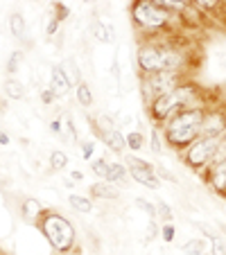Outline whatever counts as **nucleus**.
Instances as JSON below:
<instances>
[{"mask_svg":"<svg viewBox=\"0 0 226 255\" xmlns=\"http://www.w3.org/2000/svg\"><path fill=\"white\" fill-rule=\"evenodd\" d=\"M138 63L143 70L152 72H177V68L183 63V57L172 48H154L147 45L138 52Z\"/></svg>","mask_w":226,"mask_h":255,"instance_id":"f257e3e1","label":"nucleus"},{"mask_svg":"<svg viewBox=\"0 0 226 255\" xmlns=\"http://www.w3.org/2000/svg\"><path fill=\"white\" fill-rule=\"evenodd\" d=\"M206 113L202 109H188V111L179 113L168 127V140L172 144H186L199 133L202 122Z\"/></svg>","mask_w":226,"mask_h":255,"instance_id":"f03ea898","label":"nucleus"},{"mask_svg":"<svg viewBox=\"0 0 226 255\" xmlns=\"http://www.w3.org/2000/svg\"><path fill=\"white\" fill-rule=\"evenodd\" d=\"M43 233L57 251H68L72 246V242H75V231H72V226L63 217H57V215H50L43 222Z\"/></svg>","mask_w":226,"mask_h":255,"instance_id":"7ed1b4c3","label":"nucleus"},{"mask_svg":"<svg viewBox=\"0 0 226 255\" xmlns=\"http://www.w3.org/2000/svg\"><path fill=\"white\" fill-rule=\"evenodd\" d=\"M195 88L193 86H179L177 91L168 93V95L159 97V100L154 102V116L156 118H168L172 111H177V109H181L183 104H188V102L195 97Z\"/></svg>","mask_w":226,"mask_h":255,"instance_id":"20e7f679","label":"nucleus"},{"mask_svg":"<svg viewBox=\"0 0 226 255\" xmlns=\"http://www.w3.org/2000/svg\"><path fill=\"white\" fill-rule=\"evenodd\" d=\"M134 18L143 27H159L168 20V11L165 7H159V2H136Z\"/></svg>","mask_w":226,"mask_h":255,"instance_id":"39448f33","label":"nucleus"},{"mask_svg":"<svg viewBox=\"0 0 226 255\" xmlns=\"http://www.w3.org/2000/svg\"><path fill=\"white\" fill-rule=\"evenodd\" d=\"M220 142H222V138H199L188 149V163L195 165V167H202V165L211 163Z\"/></svg>","mask_w":226,"mask_h":255,"instance_id":"423d86ee","label":"nucleus"},{"mask_svg":"<svg viewBox=\"0 0 226 255\" xmlns=\"http://www.w3.org/2000/svg\"><path fill=\"white\" fill-rule=\"evenodd\" d=\"M177 88H179L177 72H156V75L147 77V82H145V91H147L149 95H154L156 100L172 91H177Z\"/></svg>","mask_w":226,"mask_h":255,"instance_id":"0eeeda50","label":"nucleus"},{"mask_svg":"<svg viewBox=\"0 0 226 255\" xmlns=\"http://www.w3.org/2000/svg\"><path fill=\"white\" fill-rule=\"evenodd\" d=\"M222 133H226V113H206L199 129V138H222Z\"/></svg>","mask_w":226,"mask_h":255,"instance_id":"6e6552de","label":"nucleus"},{"mask_svg":"<svg viewBox=\"0 0 226 255\" xmlns=\"http://www.w3.org/2000/svg\"><path fill=\"white\" fill-rule=\"evenodd\" d=\"M127 163L131 165V176H134L138 183H145L147 188H152V190L159 188V178L152 174V165H149V163L134 158V156H129V158H127Z\"/></svg>","mask_w":226,"mask_h":255,"instance_id":"1a4fd4ad","label":"nucleus"},{"mask_svg":"<svg viewBox=\"0 0 226 255\" xmlns=\"http://www.w3.org/2000/svg\"><path fill=\"white\" fill-rule=\"evenodd\" d=\"M68 91H70V82H68L63 68L57 66L52 70V93L59 97H63V95H68Z\"/></svg>","mask_w":226,"mask_h":255,"instance_id":"9d476101","label":"nucleus"},{"mask_svg":"<svg viewBox=\"0 0 226 255\" xmlns=\"http://www.w3.org/2000/svg\"><path fill=\"white\" fill-rule=\"evenodd\" d=\"M211 185L217 192H226V163L211 167Z\"/></svg>","mask_w":226,"mask_h":255,"instance_id":"9b49d317","label":"nucleus"},{"mask_svg":"<svg viewBox=\"0 0 226 255\" xmlns=\"http://www.w3.org/2000/svg\"><path fill=\"white\" fill-rule=\"evenodd\" d=\"M104 142L109 144V149H113V151H122V149H125V144H127V140L122 138L120 131L113 129V131H109V133H104Z\"/></svg>","mask_w":226,"mask_h":255,"instance_id":"f8f14e48","label":"nucleus"},{"mask_svg":"<svg viewBox=\"0 0 226 255\" xmlns=\"http://www.w3.org/2000/svg\"><path fill=\"white\" fill-rule=\"evenodd\" d=\"M91 192L100 199H118L120 197V190L113 188V185H104V183H95Z\"/></svg>","mask_w":226,"mask_h":255,"instance_id":"ddd939ff","label":"nucleus"},{"mask_svg":"<svg viewBox=\"0 0 226 255\" xmlns=\"http://www.w3.org/2000/svg\"><path fill=\"white\" fill-rule=\"evenodd\" d=\"M9 27H11V34H14L16 39H23L25 36V18L20 14H11L9 16Z\"/></svg>","mask_w":226,"mask_h":255,"instance_id":"4468645a","label":"nucleus"},{"mask_svg":"<svg viewBox=\"0 0 226 255\" xmlns=\"http://www.w3.org/2000/svg\"><path fill=\"white\" fill-rule=\"evenodd\" d=\"M5 95L11 97V100H23V97H25V88L20 86L16 79H7V82H5Z\"/></svg>","mask_w":226,"mask_h":255,"instance_id":"2eb2a0df","label":"nucleus"},{"mask_svg":"<svg viewBox=\"0 0 226 255\" xmlns=\"http://www.w3.org/2000/svg\"><path fill=\"white\" fill-rule=\"evenodd\" d=\"M63 72H66V77L70 84H79V79H82V75H79V68L77 63H75V59H66V63H63Z\"/></svg>","mask_w":226,"mask_h":255,"instance_id":"dca6fc26","label":"nucleus"},{"mask_svg":"<svg viewBox=\"0 0 226 255\" xmlns=\"http://www.w3.org/2000/svg\"><path fill=\"white\" fill-rule=\"evenodd\" d=\"M106 178H109L111 183H120V181H125V167L118 165V163H111L109 172H106Z\"/></svg>","mask_w":226,"mask_h":255,"instance_id":"f3484780","label":"nucleus"},{"mask_svg":"<svg viewBox=\"0 0 226 255\" xmlns=\"http://www.w3.org/2000/svg\"><path fill=\"white\" fill-rule=\"evenodd\" d=\"M91 34L95 36V41H102V43H106V41H109V29H106V23L95 20V23L91 25Z\"/></svg>","mask_w":226,"mask_h":255,"instance_id":"a211bd4d","label":"nucleus"},{"mask_svg":"<svg viewBox=\"0 0 226 255\" xmlns=\"http://www.w3.org/2000/svg\"><path fill=\"white\" fill-rule=\"evenodd\" d=\"M204 251H206V242L204 240H193L183 246V253L186 255H202Z\"/></svg>","mask_w":226,"mask_h":255,"instance_id":"6ab92c4d","label":"nucleus"},{"mask_svg":"<svg viewBox=\"0 0 226 255\" xmlns=\"http://www.w3.org/2000/svg\"><path fill=\"white\" fill-rule=\"evenodd\" d=\"M70 206L75 208L77 212H91L93 210V203L88 201V199H84V197H77V194H72L70 197Z\"/></svg>","mask_w":226,"mask_h":255,"instance_id":"aec40b11","label":"nucleus"},{"mask_svg":"<svg viewBox=\"0 0 226 255\" xmlns=\"http://www.w3.org/2000/svg\"><path fill=\"white\" fill-rule=\"evenodd\" d=\"M77 102L82 106H91L93 104V95H91V88L86 84H79L77 86Z\"/></svg>","mask_w":226,"mask_h":255,"instance_id":"412c9836","label":"nucleus"},{"mask_svg":"<svg viewBox=\"0 0 226 255\" xmlns=\"http://www.w3.org/2000/svg\"><path fill=\"white\" fill-rule=\"evenodd\" d=\"M50 163H52V167H54V169H61V167H66L68 156L63 154V151H54V154L50 156Z\"/></svg>","mask_w":226,"mask_h":255,"instance_id":"4be33fe9","label":"nucleus"},{"mask_svg":"<svg viewBox=\"0 0 226 255\" xmlns=\"http://www.w3.org/2000/svg\"><path fill=\"white\" fill-rule=\"evenodd\" d=\"M127 144H129V149H140V147H143V135H140L138 131L127 133Z\"/></svg>","mask_w":226,"mask_h":255,"instance_id":"5701e85b","label":"nucleus"},{"mask_svg":"<svg viewBox=\"0 0 226 255\" xmlns=\"http://www.w3.org/2000/svg\"><path fill=\"white\" fill-rule=\"evenodd\" d=\"M211 240H213V255H226L224 240H222V237H217V235H213Z\"/></svg>","mask_w":226,"mask_h":255,"instance_id":"b1692460","label":"nucleus"},{"mask_svg":"<svg viewBox=\"0 0 226 255\" xmlns=\"http://www.w3.org/2000/svg\"><path fill=\"white\" fill-rule=\"evenodd\" d=\"M39 212V203L34 201V199H29V201H25V206H23V215L27 217V219H32L34 215Z\"/></svg>","mask_w":226,"mask_h":255,"instance_id":"393cba45","label":"nucleus"},{"mask_svg":"<svg viewBox=\"0 0 226 255\" xmlns=\"http://www.w3.org/2000/svg\"><path fill=\"white\" fill-rule=\"evenodd\" d=\"M159 215H161V219H163V222H172V210H170L168 203H163V201L159 203Z\"/></svg>","mask_w":226,"mask_h":255,"instance_id":"a878e982","label":"nucleus"},{"mask_svg":"<svg viewBox=\"0 0 226 255\" xmlns=\"http://www.w3.org/2000/svg\"><path fill=\"white\" fill-rule=\"evenodd\" d=\"M136 203H138V208H140V210H145L149 217H154V215H156L154 206H152V203H149V201H145V199H136Z\"/></svg>","mask_w":226,"mask_h":255,"instance_id":"bb28decb","label":"nucleus"},{"mask_svg":"<svg viewBox=\"0 0 226 255\" xmlns=\"http://www.w3.org/2000/svg\"><path fill=\"white\" fill-rule=\"evenodd\" d=\"M93 172L106 178V172H109V165H106L104 160H95V163H93Z\"/></svg>","mask_w":226,"mask_h":255,"instance_id":"cd10ccee","label":"nucleus"},{"mask_svg":"<svg viewBox=\"0 0 226 255\" xmlns=\"http://www.w3.org/2000/svg\"><path fill=\"white\" fill-rule=\"evenodd\" d=\"M93 151H95V144H93L91 140H86V142H82V154H84V158H91V156H93Z\"/></svg>","mask_w":226,"mask_h":255,"instance_id":"c85d7f7f","label":"nucleus"},{"mask_svg":"<svg viewBox=\"0 0 226 255\" xmlns=\"http://www.w3.org/2000/svg\"><path fill=\"white\" fill-rule=\"evenodd\" d=\"M152 151L161 154V140H159V131H152Z\"/></svg>","mask_w":226,"mask_h":255,"instance_id":"c756f323","label":"nucleus"},{"mask_svg":"<svg viewBox=\"0 0 226 255\" xmlns=\"http://www.w3.org/2000/svg\"><path fill=\"white\" fill-rule=\"evenodd\" d=\"M18 59H20V52H14V54H11L9 63H7V70L14 72V70H16V63H18Z\"/></svg>","mask_w":226,"mask_h":255,"instance_id":"7c9ffc66","label":"nucleus"},{"mask_svg":"<svg viewBox=\"0 0 226 255\" xmlns=\"http://www.w3.org/2000/svg\"><path fill=\"white\" fill-rule=\"evenodd\" d=\"M163 237H165V242H172V237H174V228L170 226V224L163 228Z\"/></svg>","mask_w":226,"mask_h":255,"instance_id":"2f4dec72","label":"nucleus"},{"mask_svg":"<svg viewBox=\"0 0 226 255\" xmlns=\"http://www.w3.org/2000/svg\"><path fill=\"white\" fill-rule=\"evenodd\" d=\"M57 27H59V20H57V18H54V20H52V23H50V25H48V36H52V34H54V32H57Z\"/></svg>","mask_w":226,"mask_h":255,"instance_id":"473e14b6","label":"nucleus"},{"mask_svg":"<svg viewBox=\"0 0 226 255\" xmlns=\"http://www.w3.org/2000/svg\"><path fill=\"white\" fill-rule=\"evenodd\" d=\"M159 174H161V176H163V178H168V181H177V178H174V176H172V174H170V172H168V169H163V167H161V169H159Z\"/></svg>","mask_w":226,"mask_h":255,"instance_id":"72a5a7b5","label":"nucleus"},{"mask_svg":"<svg viewBox=\"0 0 226 255\" xmlns=\"http://www.w3.org/2000/svg\"><path fill=\"white\" fill-rule=\"evenodd\" d=\"M52 88H50V91H43V102H52Z\"/></svg>","mask_w":226,"mask_h":255,"instance_id":"f704fd0d","label":"nucleus"},{"mask_svg":"<svg viewBox=\"0 0 226 255\" xmlns=\"http://www.w3.org/2000/svg\"><path fill=\"white\" fill-rule=\"evenodd\" d=\"M50 129H52L54 133H59V129H61V125H59V122H52V125H50Z\"/></svg>","mask_w":226,"mask_h":255,"instance_id":"c9c22d12","label":"nucleus"},{"mask_svg":"<svg viewBox=\"0 0 226 255\" xmlns=\"http://www.w3.org/2000/svg\"><path fill=\"white\" fill-rule=\"evenodd\" d=\"M0 142H2V144H7V142H9V138H7V135L2 133V131H0Z\"/></svg>","mask_w":226,"mask_h":255,"instance_id":"e433bc0d","label":"nucleus"},{"mask_svg":"<svg viewBox=\"0 0 226 255\" xmlns=\"http://www.w3.org/2000/svg\"><path fill=\"white\" fill-rule=\"evenodd\" d=\"M220 144H222V147H224V149H226V133H224V138H222V142H220Z\"/></svg>","mask_w":226,"mask_h":255,"instance_id":"4c0bfd02","label":"nucleus"}]
</instances>
